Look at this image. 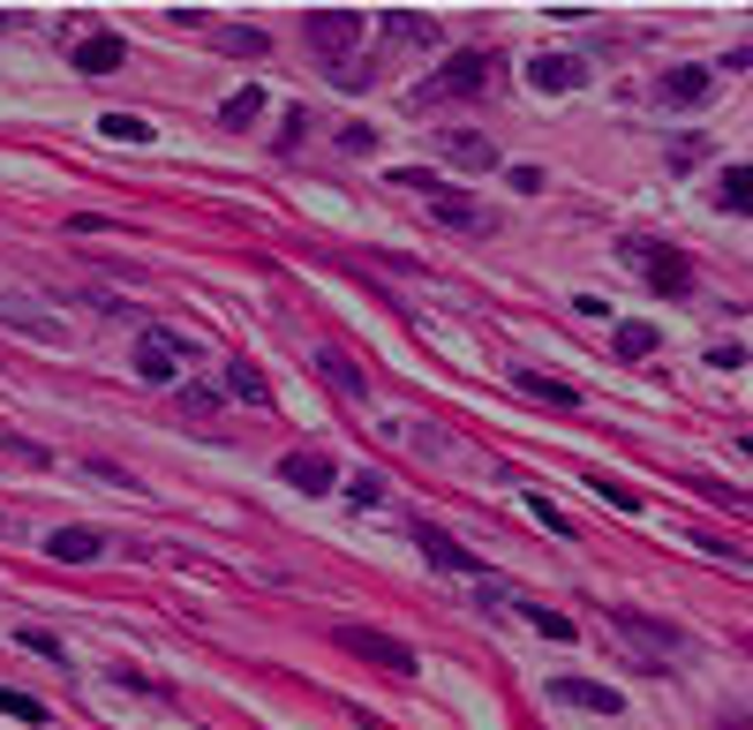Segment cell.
<instances>
[{"instance_id": "obj_33", "label": "cell", "mask_w": 753, "mask_h": 730, "mask_svg": "<svg viewBox=\"0 0 753 730\" xmlns=\"http://www.w3.org/2000/svg\"><path fill=\"white\" fill-rule=\"evenodd\" d=\"M505 181H512L520 196H535V189H543V167H512V173H505Z\"/></svg>"}, {"instance_id": "obj_25", "label": "cell", "mask_w": 753, "mask_h": 730, "mask_svg": "<svg viewBox=\"0 0 753 730\" xmlns=\"http://www.w3.org/2000/svg\"><path fill=\"white\" fill-rule=\"evenodd\" d=\"M219 45H226V53H242V61H264V53H272V39H264V31H250V23L219 31Z\"/></svg>"}, {"instance_id": "obj_35", "label": "cell", "mask_w": 753, "mask_h": 730, "mask_svg": "<svg viewBox=\"0 0 753 730\" xmlns=\"http://www.w3.org/2000/svg\"><path fill=\"white\" fill-rule=\"evenodd\" d=\"M715 730H753V723H746V716H723V723H715Z\"/></svg>"}, {"instance_id": "obj_1", "label": "cell", "mask_w": 753, "mask_h": 730, "mask_svg": "<svg viewBox=\"0 0 753 730\" xmlns=\"http://www.w3.org/2000/svg\"><path fill=\"white\" fill-rule=\"evenodd\" d=\"M128 369H136L144 385H173V377L189 369V340H181V332H159V324H144V332H136V354H128Z\"/></svg>"}, {"instance_id": "obj_6", "label": "cell", "mask_w": 753, "mask_h": 730, "mask_svg": "<svg viewBox=\"0 0 753 730\" xmlns=\"http://www.w3.org/2000/svg\"><path fill=\"white\" fill-rule=\"evenodd\" d=\"M528 84L543 90V98H565V90L587 84V61H573V53H535L528 61Z\"/></svg>"}, {"instance_id": "obj_16", "label": "cell", "mask_w": 753, "mask_h": 730, "mask_svg": "<svg viewBox=\"0 0 753 730\" xmlns=\"http://www.w3.org/2000/svg\"><path fill=\"white\" fill-rule=\"evenodd\" d=\"M317 369H325V385H332L339 399H370V377H362V369H354L339 346H317Z\"/></svg>"}, {"instance_id": "obj_21", "label": "cell", "mask_w": 753, "mask_h": 730, "mask_svg": "<svg viewBox=\"0 0 753 730\" xmlns=\"http://www.w3.org/2000/svg\"><path fill=\"white\" fill-rule=\"evenodd\" d=\"M98 136H114V143H151V121H144V114H106V121H98Z\"/></svg>"}, {"instance_id": "obj_11", "label": "cell", "mask_w": 753, "mask_h": 730, "mask_svg": "<svg viewBox=\"0 0 753 730\" xmlns=\"http://www.w3.org/2000/svg\"><path fill=\"white\" fill-rule=\"evenodd\" d=\"M550 700L558 708H587V716H618V693L595 686V678H550Z\"/></svg>"}, {"instance_id": "obj_8", "label": "cell", "mask_w": 753, "mask_h": 730, "mask_svg": "<svg viewBox=\"0 0 753 730\" xmlns=\"http://www.w3.org/2000/svg\"><path fill=\"white\" fill-rule=\"evenodd\" d=\"M422 212L437 218V226H460V234H490V212L460 196V189H437V196H422Z\"/></svg>"}, {"instance_id": "obj_34", "label": "cell", "mask_w": 753, "mask_h": 730, "mask_svg": "<svg viewBox=\"0 0 753 730\" xmlns=\"http://www.w3.org/2000/svg\"><path fill=\"white\" fill-rule=\"evenodd\" d=\"M370 143H376V136L362 129V121H347V129H339V151H370Z\"/></svg>"}, {"instance_id": "obj_14", "label": "cell", "mask_w": 753, "mask_h": 730, "mask_svg": "<svg viewBox=\"0 0 753 730\" xmlns=\"http://www.w3.org/2000/svg\"><path fill=\"white\" fill-rule=\"evenodd\" d=\"M279 482H294V490H332L339 468L325 452H287V460H279Z\"/></svg>"}, {"instance_id": "obj_13", "label": "cell", "mask_w": 753, "mask_h": 730, "mask_svg": "<svg viewBox=\"0 0 753 730\" xmlns=\"http://www.w3.org/2000/svg\"><path fill=\"white\" fill-rule=\"evenodd\" d=\"M445 159L467 167V173H490V167H498V143H490V136H475V129H445Z\"/></svg>"}, {"instance_id": "obj_17", "label": "cell", "mask_w": 753, "mask_h": 730, "mask_svg": "<svg viewBox=\"0 0 753 730\" xmlns=\"http://www.w3.org/2000/svg\"><path fill=\"white\" fill-rule=\"evenodd\" d=\"M715 212L753 218V167H731V173H723V189H715Z\"/></svg>"}, {"instance_id": "obj_32", "label": "cell", "mask_w": 753, "mask_h": 730, "mask_svg": "<svg viewBox=\"0 0 753 730\" xmlns=\"http://www.w3.org/2000/svg\"><path fill=\"white\" fill-rule=\"evenodd\" d=\"M0 452H8V460H23V468H45V452H39V444H23V437H0Z\"/></svg>"}, {"instance_id": "obj_3", "label": "cell", "mask_w": 753, "mask_h": 730, "mask_svg": "<svg viewBox=\"0 0 753 730\" xmlns=\"http://www.w3.org/2000/svg\"><path fill=\"white\" fill-rule=\"evenodd\" d=\"M490 68H498V61L467 45V53H453V61H445V68H437V76L415 90V106H429V98H475V90L490 84Z\"/></svg>"}, {"instance_id": "obj_26", "label": "cell", "mask_w": 753, "mask_h": 730, "mask_svg": "<svg viewBox=\"0 0 753 730\" xmlns=\"http://www.w3.org/2000/svg\"><path fill=\"white\" fill-rule=\"evenodd\" d=\"M587 490H595L603 505H618V513H640V490H626V482H611V474H587Z\"/></svg>"}, {"instance_id": "obj_28", "label": "cell", "mask_w": 753, "mask_h": 730, "mask_svg": "<svg viewBox=\"0 0 753 730\" xmlns=\"http://www.w3.org/2000/svg\"><path fill=\"white\" fill-rule=\"evenodd\" d=\"M384 31H392V39H407V45H429V39H437V31H429L422 15H407V8H392V15H384Z\"/></svg>"}, {"instance_id": "obj_24", "label": "cell", "mask_w": 753, "mask_h": 730, "mask_svg": "<svg viewBox=\"0 0 753 730\" xmlns=\"http://www.w3.org/2000/svg\"><path fill=\"white\" fill-rule=\"evenodd\" d=\"M520 391H535V399H550V407H573V399H581L573 385H558V377H543V369H520Z\"/></svg>"}, {"instance_id": "obj_29", "label": "cell", "mask_w": 753, "mask_h": 730, "mask_svg": "<svg viewBox=\"0 0 753 730\" xmlns=\"http://www.w3.org/2000/svg\"><path fill=\"white\" fill-rule=\"evenodd\" d=\"M347 497H354V505H384V497H392V482H384V474H354V482H347Z\"/></svg>"}, {"instance_id": "obj_7", "label": "cell", "mask_w": 753, "mask_h": 730, "mask_svg": "<svg viewBox=\"0 0 753 730\" xmlns=\"http://www.w3.org/2000/svg\"><path fill=\"white\" fill-rule=\"evenodd\" d=\"M68 61H76L84 76H114V68H128V39L121 31H91V39L68 45Z\"/></svg>"}, {"instance_id": "obj_12", "label": "cell", "mask_w": 753, "mask_h": 730, "mask_svg": "<svg viewBox=\"0 0 753 730\" xmlns=\"http://www.w3.org/2000/svg\"><path fill=\"white\" fill-rule=\"evenodd\" d=\"M45 558H61V565H98V558H106V535H98V527H61V535H45Z\"/></svg>"}, {"instance_id": "obj_15", "label": "cell", "mask_w": 753, "mask_h": 730, "mask_svg": "<svg viewBox=\"0 0 753 730\" xmlns=\"http://www.w3.org/2000/svg\"><path fill=\"white\" fill-rule=\"evenodd\" d=\"M709 90H715V76H709V68H664L656 98H664V106H701Z\"/></svg>"}, {"instance_id": "obj_19", "label": "cell", "mask_w": 753, "mask_h": 730, "mask_svg": "<svg viewBox=\"0 0 753 730\" xmlns=\"http://www.w3.org/2000/svg\"><path fill=\"white\" fill-rule=\"evenodd\" d=\"M0 324H23V332H39V340H61V324H53V316H39V309H31V301H0Z\"/></svg>"}, {"instance_id": "obj_2", "label": "cell", "mask_w": 753, "mask_h": 730, "mask_svg": "<svg viewBox=\"0 0 753 730\" xmlns=\"http://www.w3.org/2000/svg\"><path fill=\"white\" fill-rule=\"evenodd\" d=\"M339 647H347V655H362V663H376V670H392V678H422L415 647L392 641V633H370V625H339Z\"/></svg>"}, {"instance_id": "obj_20", "label": "cell", "mask_w": 753, "mask_h": 730, "mask_svg": "<svg viewBox=\"0 0 753 730\" xmlns=\"http://www.w3.org/2000/svg\"><path fill=\"white\" fill-rule=\"evenodd\" d=\"M520 610H528V625H535V633H550V641H573V633H581V625H573L565 610H550V602H520Z\"/></svg>"}, {"instance_id": "obj_30", "label": "cell", "mask_w": 753, "mask_h": 730, "mask_svg": "<svg viewBox=\"0 0 753 730\" xmlns=\"http://www.w3.org/2000/svg\"><path fill=\"white\" fill-rule=\"evenodd\" d=\"M392 189H415V196H437L445 181H437V173H422V167H400V173H392Z\"/></svg>"}, {"instance_id": "obj_9", "label": "cell", "mask_w": 753, "mask_h": 730, "mask_svg": "<svg viewBox=\"0 0 753 730\" xmlns=\"http://www.w3.org/2000/svg\"><path fill=\"white\" fill-rule=\"evenodd\" d=\"M611 625H618V633H626V641H640L648 647V655H656V663H670V655H678V633H670V625H656V618H648V610H611Z\"/></svg>"}, {"instance_id": "obj_22", "label": "cell", "mask_w": 753, "mask_h": 730, "mask_svg": "<svg viewBox=\"0 0 753 730\" xmlns=\"http://www.w3.org/2000/svg\"><path fill=\"white\" fill-rule=\"evenodd\" d=\"M256 114H264V90H234V98H226V106H219V121H226V129H250Z\"/></svg>"}, {"instance_id": "obj_10", "label": "cell", "mask_w": 753, "mask_h": 730, "mask_svg": "<svg viewBox=\"0 0 753 730\" xmlns=\"http://www.w3.org/2000/svg\"><path fill=\"white\" fill-rule=\"evenodd\" d=\"M415 543H422V558H429V565H445V572H467V580H490V565L475 558V550H460L453 535H437V527H415Z\"/></svg>"}, {"instance_id": "obj_4", "label": "cell", "mask_w": 753, "mask_h": 730, "mask_svg": "<svg viewBox=\"0 0 753 730\" xmlns=\"http://www.w3.org/2000/svg\"><path fill=\"white\" fill-rule=\"evenodd\" d=\"M362 31H370V15H362V8H317V15H309V45H317V53H332V61H347Z\"/></svg>"}, {"instance_id": "obj_31", "label": "cell", "mask_w": 753, "mask_h": 730, "mask_svg": "<svg viewBox=\"0 0 753 730\" xmlns=\"http://www.w3.org/2000/svg\"><path fill=\"white\" fill-rule=\"evenodd\" d=\"M15 641L31 647V655H53V663H68V647L53 641V633H39V625H31V633H15Z\"/></svg>"}, {"instance_id": "obj_36", "label": "cell", "mask_w": 753, "mask_h": 730, "mask_svg": "<svg viewBox=\"0 0 753 730\" xmlns=\"http://www.w3.org/2000/svg\"><path fill=\"white\" fill-rule=\"evenodd\" d=\"M0 31H8V8H0Z\"/></svg>"}, {"instance_id": "obj_5", "label": "cell", "mask_w": 753, "mask_h": 730, "mask_svg": "<svg viewBox=\"0 0 753 730\" xmlns=\"http://www.w3.org/2000/svg\"><path fill=\"white\" fill-rule=\"evenodd\" d=\"M618 257H626V264H640L656 294H686V287H693V264H686V257H670V249H656V241H626Z\"/></svg>"}, {"instance_id": "obj_23", "label": "cell", "mask_w": 753, "mask_h": 730, "mask_svg": "<svg viewBox=\"0 0 753 730\" xmlns=\"http://www.w3.org/2000/svg\"><path fill=\"white\" fill-rule=\"evenodd\" d=\"M226 399H250V407H264V377H256L250 362H226Z\"/></svg>"}, {"instance_id": "obj_18", "label": "cell", "mask_w": 753, "mask_h": 730, "mask_svg": "<svg viewBox=\"0 0 753 730\" xmlns=\"http://www.w3.org/2000/svg\"><path fill=\"white\" fill-rule=\"evenodd\" d=\"M656 346H664V332H656V324H640V316H626V324H618V362H648Z\"/></svg>"}, {"instance_id": "obj_27", "label": "cell", "mask_w": 753, "mask_h": 730, "mask_svg": "<svg viewBox=\"0 0 753 730\" xmlns=\"http://www.w3.org/2000/svg\"><path fill=\"white\" fill-rule=\"evenodd\" d=\"M0 716H15V723H45V700H31V693L0 686Z\"/></svg>"}]
</instances>
